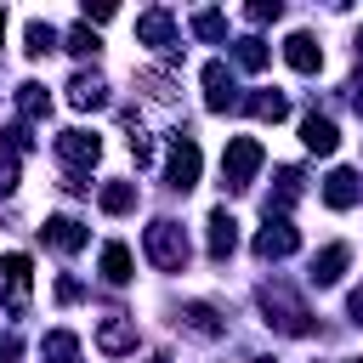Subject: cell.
Wrapping results in <instances>:
<instances>
[{
    "mask_svg": "<svg viewBox=\"0 0 363 363\" xmlns=\"http://www.w3.org/2000/svg\"><path fill=\"white\" fill-rule=\"evenodd\" d=\"M255 170H261V142L255 136H233L227 153H221V182L227 187H250Z\"/></svg>",
    "mask_w": 363,
    "mask_h": 363,
    "instance_id": "obj_1",
    "label": "cell"
},
{
    "mask_svg": "<svg viewBox=\"0 0 363 363\" xmlns=\"http://www.w3.org/2000/svg\"><path fill=\"white\" fill-rule=\"evenodd\" d=\"M147 255H153L159 272H182V267H187V238H182V227H176V221H153V227H147Z\"/></svg>",
    "mask_w": 363,
    "mask_h": 363,
    "instance_id": "obj_2",
    "label": "cell"
},
{
    "mask_svg": "<svg viewBox=\"0 0 363 363\" xmlns=\"http://www.w3.org/2000/svg\"><path fill=\"white\" fill-rule=\"evenodd\" d=\"M295 244H301V233L284 216H267V227L255 233V255L261 261H284V255H295Z\"/></svg>",
    "mask_w": 363,
    "mask_h": 363,
    "instance_id": "obj_3",
    "label": "cell"
},
{
    "mask_svg": "<svg viewBox=\"0 0 363 363\" xmlns=\"http://www.w3.org/2000/svg\"><path fill=\"white\" fill-rule=\"evenodd\" d=\"M57 153H62L74 170H85V164L102 159V136H96V130H62V136H57Z\"/></svg>",
    "mask_w": 363,
    "mask_h": 363,
    "instance_id": "obj_4",
    "label": "cell"
},
{
    "mask_svg": "<svg viewBox=\"0 0 363 363\" xmlns=\"http://www.w3.org/2000/svg\"><path fill=\"white\" fill-rule=\"evenodd\" d=\"M28 278H34L28 255H0V284H6V301H11V312H23V301H28Z\"/></svg>",
    "mask_w": 363,
    "mask_h": 363,
    "instance_id": "obj_5",
    "label": "cell"
},
{
    "mask_svg": "<svg viewBox=\"0 0 363 363\" xmlns=\"http://www.w3.org/2000/svg\"><path fill=\"white\" fill-rule=\"evenodd\" d=\"M164 176H170V187H176V193H187V187L199 182V142H176V147H170Z\"/></svg>",
    "mask_w": 363,
    "mask_h": 363,
    "instance_id": "obj_6",
    "label": "cell"
},
{
    "mask_svg": "<svg viewBox=\"0 0 363 363\" xmlns=\"http://www.w3.org/2000/svg\"><path fill=\"white\" fill-rule=\"evenodd\" d=\"M238 96H233V74H227V62H204V108H233Z\"/></svg>",
    "mask_w": 363,
    "mask_h": 363,
    "instance_id": "obj_7",
    "label": "cell"
},
{
    "mask_svg": "<svg viewBox=\"0 0 363 363\" xmlns=\"http://www.w3.org/2000/svg\"><path fill=\"white\" fill-rule=\"evenodd\" d=\"M301 142H306V153H335V147H340V130H335V119L306 113V119H301Z\"/></svg>",
    "mask_w": 363,
    "mask_h": 363,
    "instance_id": "obj_8",
    "label": "cell"
},
{
    "mask_svg": "<svg viewBox=\"0 0 363 363\" xmlns=\"http://www.w3.org/2000/svg\"><path fill=\"white\" fill-rule=\"evenodd\" d=\"M284 62H289L295 74H318L323 51H318V40H312V34H289V40H284Z\"/></svg>",
    "mask_w": 363,
    "mask_h": 363,
    "instance_id": "obj_9",
    "label": "cell"
},
{
    "mask_svg": "<svg viewBox=\"0 0 363 363\" xmlns=\"http://www.w3.org/2000/svg\"><path fill=\"white\" fill-rule=\"evenodd\" d=\"M357 193H363L357 170H335V176L323 182V204H329V210H352V204H357Z\"/></svg>",
    "mask_w": 363,
    "mask_h": 363,
    "instance_id": "obj_10",
    "label": "cell"
},
{
    "mask_svg": "<svg viewBox=\"0 0 363 363\" xmlns=\"http://www.w3.org/2000/svg\"><path fill=\"white\" fill-rule=\"evenodd\" d=\"M136 40H142V45H153V51H170V40H176L170 11H147V17L136 23Z\"/></svg>",
    "mask_w": 363,
    "mask_h": 363,
    "instance_id": "obj_11",
    "label": "cell"
},
{
    "mask_svg": "<svg viewBox=\"0 0 363 363\" xmlns=\"http://www.w3.org/2000/svg\"><path fill=\"white\" fill-rule=\"evenodd\" d=\"M45 244L62 250V255H74V250L85 244V227H79L74 216H51V221H45Z\"/></svg>",
    "mask_w": 363,
    "mask_h": 363,
    "instance_id": "obj_12",
    "label": "cell"
},
{
    "mask_svg": "<svg viewBox=\"0 0 363 363\" xmlns=\"http://www.w3.org/2000/svg\"><path fill=\"white\" fill-rule=\"evenodd\" d=\"M233 250H238V221H233L227 210H210V255L227 261Z\"/></svg>",
    "mask_w": 363,
    "mask_h": 363,
    "instance_id": "obj_13",
    "label": "cell"
},
{
    "mask_svg": "<svg viewBox=\"0 0 363 363\" xmlns=\"http://www.w3.org/2000/svg\"><path fill=\"white\" fill-rule=\"evenodd\" d=\"M346 261H352V250H346V244H329V250L312 261V284H318V289H323V284H340Z\"/></svg>",
    "mask_w": 363,
    "mask_h": 363,
    "instance_id": "obj_14",
    "label": "cell"
},
{
    "mask_svg": "<svg viewBox=\"0 0 363 363\" xmlns=\"http://www.w3.org/2000/svg\"><path fill=\"white\" fill-rule=\"evenodd\" d=\"M96 346H102V352H113V357H119V352H136V323L108 318V323L96 329Z\"/></svg>",
    "mask_w": 363,
    "mask_h": 363,
    "instance_id": "obj_15",
    "label": "cell"
},
{
    "mask_svg": "<svg viewBox=\"0 0 363 363\" xmlns=\"http://www.w3.org/2000/svg\"><path fill=\"white\" fill-rule=\"evenodd\" d=\"M68 102H74V108H102V102H108V85H102L96 74H74V79H68Z\"/></svg>",
    "mask_w": 363,
    "mask_h": 363,
    "instance_id": "obj_16",
    "label": "cell"
},
{
    "mask_svg": "<svg viewBox=\"0 0 363 363\" xmlns=\"http://www.w3.org/2000/svg\"><path fill=\"white\" fill-rule=\"evenodd\" d=\"M96 204H102L108 216H125V210H136V187H130V182H108V187L96 193Z\"/></svg>",
    "mask_w": 363,
    "mask_h": 363,
    "instance_id": "obj_17",
    "label": "cell"
},
{
    "mask_svg": "<svg viewBox=\"0 0 363 363\" xmlns=\"http://www.w3.org/2000/svg\"><path fill=\"white\" fill-rule=\"evenodd\" d=\"M102 278L108 284H130V250L125 244H108L102 250Z\"/></svg>",
    "mask_w": 363,
    "mask_h": 363,
    "instance_id": "obj_18",
    "label": "cell"
},
{
    "mask_svg": "<svg viewBox=\"0 0 363 363\" xmlns=\"http://www.w3.org/2000/svg\"><path fill=\"white\" fill-rule=\"evenodd\" d=\"M295 199H301V170H278V193L267 199V216L272 210H289Z\"/></svg>",
    "mask_w": 363,
    "mask_h": 363,
    "instance_id": "obj_19",
    "label": "cell"
},
{
    "mask_svg": "<svg viewBox=\"0 0 363 363\" xmlns=\"http://www.w3.org/2000/svg\"><path fill=\"white\" fill-rule=\"evenodd\" d=\"M23 40H28V45H23L28 57H45V51H57V28H51V23H28V28H23Z\"/></svg>",
    "mask_w": 363,
    "mask_h": 363,
    "instance_id": "obj_20",
    "label": "cell"
},
{
    "mask_svg": "<svg viewBox=\"0 0 363 363\" xmlns=\"http://www.w3.org/2000/svg\"><path fill=\"white\" fill-rule=\"evenodd\" d=\"M45 357H51V363H74V357H79V340H74L68 329H51V335H45Z\"/></svg>",
    "mask_w": 363,
    "mask_h": 363,
    "instance_id": "obj_21",
    "label": "cell"
},
{
    "mask_svg": "<svg viewBox=\"0 0 363 363\" xmlns=\"http://www.w3.org/2000/svg\"><path fill=\"white\" fill-rule=\"evenodd\" d=\"M233 57H238V68H250V74H261V68H267V45H261L255 34H250V40H238V45H233Z\"/></svg>",
    "mask_w": 363,
    "mask_h": 363,
    "instance_id": "obj_22",
    "label": "cell"
},
{
    "mask_svg": "<svg viewBox=\"0 0 363 363\" xmlns=\"http://www.w3.org/2000/svg\"><path fill=\"white\" fill-rule=\"evenodd\" d=\"M17 108H23L28 119H40V113L51 108V96H45V85H34V79H28V85H17Z\"/></svg>",
    "mask_w": 363,
    "mask_h": 363,
    "instance_id": "obj_23",
    "label": "cell"
},
{
    "mask_svg": "<svg viewBox=\"0 0 363 363\" xmlns=\"http://www.w3.org/2000/svg\"><path fill=\"white\" fill-rule=\"evenodd\" d=\"M250 113H255V119H284L289 102H284L278 91H255V96H250Z\"/></svg>",
    "mask_w": 363,
    "mask_h": 363,
    "instance_id": "obj_24",
    "label": "cell"
},
{
    "mask_svg": "<svg viewBox=\"0 0 363 363\" xmlns=\"http://www.w3.org/2000/svg\"><path fill=\"white\" fill-rule=\"evenodd\" d=\"M182 318H187V329H193V335H221V323H216V312H210L204 301H199V306H187Z\"/></svg>",
    "mask_w": 363,
    "mask_h": 363,
    "instance_id": "obj_25",
    "label": "cell"
},
{
    "mask_svg": "<svg viewBox=\"0 0 363 363\" xmlns=\"http://www.w3.org/2000/svg\"><path fill=\"white\" fill-rule=\"evenodd\" d=\"M193 34H199V40H221V34H227V17H221V11H199V17H193Z\"/></svg>",
    "mask_w": 363,
    "mask_h": 363,
    "instance_id": "obj_26",
    "label": "cell"
},
{
    "mask_svg": "<svg viewBox=\"0 0 363 363\" xmlns=\"http://www.w3.org/2000/svg\"><path fill=\"white\" fill-rule=\"evenodd\" d=\"M96 45H102V40L91 34V23H79V28H68V51H79V57H91Z\"/></svg>",
    "mask_w": 363,
    "mask_h": 363,
    "instance_id": "obj_27",
    "label": "cell"
},
{
    "mask_svg": "<svg viewBox=\"0 0 363 363\" xmlns=\"http://www.w3.org/2000/svg\"><path fill=\"white\" fill-rule=\"evenodd\" d=\"M278 11H284L278 0H255V6H250V23H278Z\"/></svg>",
    "mask_w": 363,
    "mask_h": 363,
    "instance_id": "obj_28",
    "label": "cell"
},
{
    "mask_svg": "<svg viewBox=\"0 0 363 363\" xmlns=\"http://www.w3.org/2000/svg\"><path fill=\"white\" fill-rule=\"evenodd\" d=\"M17 187V159H0V193Z\"/></svg>",
    "mask_w": 363,
    "mask_h": 363,
    "instance_id": "obj_29",
    "label": "cell"
},
{
    "mask_svg": "<svg viewBox=\"0 0 363 363\" xmlns=\"http://www.w3.org/2000/svg\"><path fill=\"white\" fill-rule=\"evenodd\" d=\"M346 312H352V318H357V323H363V284H357V289H352V301H346Z\"/></svg>",
    "mask_w": 363,
    "mask_h": 363,
    "instance_id": "obj_30",
    "label": "cell"
},
{
    "mask_svg": "<svg viewBox=\"0 0 363 363\" xmlns=\"http://www.w3.org/2000/svg\"><path fill=\"white\" fill-rule=\"evenodd\" d=\"M0 357H17V340L11 335H0Z\"/></svg>",
    "mask_w": 363,
    "mask_h": 363,
    "instance_id": "obj_31",
    "label": "cell"
},
{
    "mask_svg": "<svg viewBox=\"0 0 363 363\" xmlns=\"http://www.w3.org/2000/svg\"><path fill=\"white\" fill-rule=\"evenodd\" d=\"M352 108H357V113H363V79H357V85H352Z\"/></svg>",
    "mask_w": 363,
    "mask_h": 363,
    "instance_id": "obj_32",
    "label": "cell"
},
{
    "mask_svg": "<svg viewBox=\"0 0 363 363\" xmlns=\"http://www.w3.org/2000/svg\"><path fill=\"white\" fill-rule=\"evenodd\" d=\"M0 34H6V11H0Z\"/></svg>",
    "mask_w": 363,
    "mask_h": 363,
    "instance_id": "obj_33",
    "label": "cell"
}]
</instances>
